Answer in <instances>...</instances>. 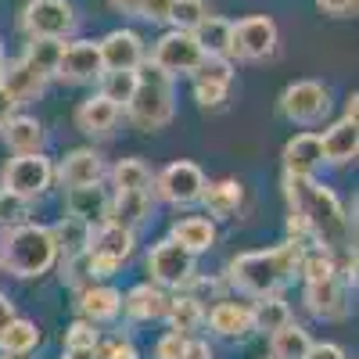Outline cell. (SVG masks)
<instances>
[{
    "label": "cell",
    "instance_id": "cell-1",
    "mask_svg": "<svg viewBox=\"0 0 359 359\" xmlns=\"http://www.w3.org/2000/svg\"><path fill=\"white\" fill-rule=\"evenodd\" d=\"M284 198H287V216H298L302 226L309 230V241L334 252L348 255L355 252V216L345 212V205L331 187H323L316 176H287L284 172Z\"/></svg>",
    "mask_w": 359,
    "mask_h": 359
},
{
    "label": "cell",
    "instance_id": "cell-2",
    "mask_svg": "<svg viewBox=\"0 0 359 359\" xmlns=\"http://www.w3.org/2000/svg\"><path fill=\"white\" fill-rule=\"evenodd\" d=\"M306 245H294L284 241L277 248H262V252H241L230 269H226V280L248 294V298H266V294H277L284 284H291L298 277V259H302Z\"/></svg>",
    "mask_w": 359,
    "mask_h": 359
},
{
    "label": "cell",
    "instance_id": "cell-3",
    "mask_svg": "<svg viewBox=\"0 0 359 359\" xmlns=\"http://www.w3.org/2000/svg\"><path fill=\"white\" fill-rule=\"evenodd\" d=\"M57 245L50 226L43 223H22L11 230H0V269L18 280H40L57 266Z\"/></svg>",
    "mask_w": 359,
    "mask_h": 359
},
{
    "label": "cell",
    "instance_id": "cell-4",
    "mask_svg": "<svg viewBox=\"0 0 359 359\" xmlns=\"http://www.w3.org/2000/svg\"><path fill=\"white\" fill-rule=\"evenodd\" d=\"M123 115L140 130V133H158L172 123L176 115V90L172 79L165 72H158L155 65H140L137 69V90L130 104L123 108Z\"/></svg>",
    "mask_w": 359,
    "mask_h": 359
},
{
    "label": "cell",
    "instance_id": "cell-5",
    "mask_svg": "<svg viewBox=\"0 0 359 359\" xmlns=\"http://www.w3.org/2000/svg\"><path fill=\"white\" fill-rule=\"evenodd\" d=\"M137 252V233L118 226V223H97L90 233V248H86V269L90 280H108L123 269Z\"/></svg>",
    "mask_w": 359,
    "mask_h": 359
},
{
    "label": "cell",
    "instance_id": "cell-6",
    "mask_svg": "<svg viewBox=\"0 0 359 359\" xmlns=\"http://www.w3.org/2000/svg\"><path fill=\"white\" fill-rule=\"evenodd\" d=\"M54 187V162L40 155H15L0 169V191L15 194L22 201H36Z\"/></svg>",
    "mask_w": 359,
    "mask_h": 359
},
{
    "label": "cell",
    "instance_id": "cell-7",
    "mask_svg": "<svg viewBox=\"0 0 359 359\" xmlns=\"http://www.w3.org/2000/svg\"><path fill=\"white\" fill-rule=\"evenodd\" d=\"M280 47V29L269 15L230 22V62H269Z\"/></svg>",
    "mask_w": 359,
    "mask_h": 359
},
{
    "label": "cell",
    "instance_id": "cell-8",
    "mask_svg": "<svg viewBox=\"0 0 359 359\" xmlns=\"http://www.w3.org/2000/svg\"><path fill=\"white\" fill-rule=\"evenodd\" d=\"M79 25L72 0H29L22 11V29L29 40H69Z\"/></svg>",
    "mask_w": 359,
    "mask_h": 359
},
{
    "label": "cell",
    "instance_id": "cell-9",
    "mask_svg": "<svg viewBox=\"0 0 359 359\" xmlns=\"http://www.w3.org/2000/svg\"><path fill=\"white\" fill-rule=\"evenodd\" d=\"M147 273H151V284H158L162 291H169V287L184 291L187 280L198 273V255H191L184 245H176L172 237H162L147 252Z\"/></svg>",
    "mask_w": 359,
    "mask_h": 359
},
{
    "label": "cell",
    "instance_id": "cell-10",
    "mask_svg": "<svg viewBox=\"0 0 359 359\" xmlns=\"http://www.w3.org/2000/svg\"><path fill=\"white\" fill-rule=\"evenodd\" d=\"M205 172L201 165L180 158V162H169L155 180H151V194L155 201H165V205H176V208H187L194 201H201V191H205Z\"/></svg>",
    "mask_w": 359,
    "mask_h": 359
},
{
    "label": "cell",
    "instance_id": "cell-11",
    "mask_svg": "<svg viewBox=\"0 0 359 359\" xmlns=\"http://www.w3.org/2000/svg\"><path fill=\"white\" fill-rule=\"evenodd\" d=\"M331 111V90L316 79H298L280 94V115L294 126H316Z\"/></svg>",
    "mask_w": 359,
    "mask_h": 359
},
{
    "label": "cell",
    "instance_id": "cell-12",
    "mask_svg": "<svg viewBox=\"0 0 359 359\" xmlns=\"http://www.w3.org/2000/svg\"><path fill=\"white\" fill-rule=\"evenodd\" d=\"M144 62L155 65L158 72H165L169 79H176V76H194V69L205 62V54H201L194 33L169 29V33L151 47V57H144Z\"/></svg>",
    "mask_w": 359,
    "mask_h": 359
},
{
    "label": "cell",
    "instance_id": "cell-13",
    "mask_svg": "<svg viewBox=\"0 0 359 359\" xmlns=\"http://www.w3.org/2000/svg\"><path fill=\"white\" fill-rule=\"evenodd\" d=\"M104 72L101 65V50L94 40H69L62 47V57H57L54 79H62L69 86H83V83H97Z\"/></svg>",
    "mask_w": 359,
    "mask_h": 359
},
{
    "label": "cell",
    "instance_id": "cell-14",
    "mask_svg": "<svg viewBox=\"0 0 359 359\" xmlns=\"http://www.w3.org/2000/svg\"><path fill=\"white\" fill-rule=\"evenodd\" d=\"M191 86L201 108H223L233 90V62L230 57H205L191 76Z\"/></svg>",
    "mask_w": 359,
    "mask_h": 359
},
{
    "label": "cell",
    "instance_id": "cell-15",
    "mask_svg": "<svg viewBox=\"0 0 359 359\" xmlns=\"http://www.w3.org/2000/svg\"><path fill=\"white\" fill-rule=\"evenodd\" d=\"M104 176H108V162H104V155L97 151V147H76V151H69L62 162L54 165V180L65 191L101 184Z\"/></svg>",
    "mask_w": 359,
    "mask_h": 359
},
{
    "label": "cell",
    "instance_id": "cell-16",
    "mask_svg": "<svg viewBox=\"0 0 359 359\" xmlns=\"http://www.w3.org/2000/svg\"><path fill=\"white\" fill-rule=\"evenodd\" d=\"M302 302H306V309H309L316 320H323V323L345 320L348 309H352L348 287H345V280H338V277H331V280H309V284L302 287Z\"/></svg>",
    "mask_w": 359,
    "mask_h": 359
},
{
    "label": "cell",
    "instance_id": "cell-17",
    "mask_svg": "<svg viewBox=\"0 0 359 359\" xmlns=\"http://www.w3.org/2000/svg\"><path fill=\"white\" fill-rule=\"evenodd\" d=\"M104 72H137L144 65V40L133 29H111L104 40H97Z\"/></svg>",
    "mask_w": 359,
    "mask_h": 359
},
{
    "label": "cell",
    "instance_id": "cell-18",
    "mask_svg": "<svg viewBox=\"0 0 359 359\" xmlns=\"http://www.w3.org/2000/svg\"><path fill=\"white\" fill-rule=\"evenodd\" d=\"M205 323L208 331L223 341H248L255 334V323H252V306L245 302H230V298H219L212 309H205Z\"/></svg>",
    "mask_w": 359,
    "mask_h": 359
},
{
    "label": "cell",
    "instance_id": "cell-19",
    "mask_svg": "<svg viewBox=\"0 0 359 359\" xmlns=\"http://www.w3.org/2000/svg\"><path fill=\"white\" fill-rule=\"evenodd\" d=\"M0 140L11 155H40L47 144V130L36 115L25 111H11L4 123H0Z\"/></svg>",
    "mask_w": 359,
    "mask_h": 359
},
{
    "label": "cell",
    "instance_id": "cell-20",
    "mask_svg": "<svg viewBox=\"0 0 359 359\" xmlns=\"http://www.w3.org/2000/svg\"><path fill=\"white\" fill-rule=\"evenodd\" d=\"M76 313L86 323H115L123 313V291H115L111 284H86L83 291H76Z\"/></svg>",
    "mask_w": 359,
    "mask_h": 359
},
{
    "label": "cell",
    "instance_id": "cell-21",
    "mask_svg": "<svg viewBox=\"0 0 359 359\" xmlns=\"http://www.w3.org/2000/svg\"><path fill=\"white\" fill-rule=\"evenodd\" d=\"M47 83H50V79H47L43 72H36L33 65L25 62V57H18V62H8L4 76H0V90L8 94V101H11L15 108L33 104L36 97H43Z\"/></svg>",
    "mask_w": 359,
    "mask_h": 359
},
{
    "label": "cell",
    "instance_id": "cell-22",
    "mask_svg": "<svg viewBox=\"0 0 359 359\" xmlns=\"http://www.w3.org/2000/svg\"><path fill=\"white\" fill-rule=\"evenodd\" d=\"M118 118H123V108L111 104L101 94H94V97L79 101V108H76V130L86 133V137H94V140H104V137L115 133Z\"/></svg>",
    "mask_w": 359,
    "mask_h": 359
},
{
    "label": "cell",
    "instance_id": "cell-23",
    "mask_svg": "<svg viewBox=\"0 0 359 359\" xmlns=\"http://www.w3.org/2000/svg\"><path fill=\"white\" fill-rule=\"evenodd\" d=\"M155 205H158V201H155L151 191H115V194H111V212H108V219L137 233L144 223H151Z\"/></svg>",
    "mask_w": 359,
    "mask_h": 359
},
{
    "label": "cell",
    "instance_id": "cell-24",
    "mask_svg": "<svg viewBox=\"0 0 359 359\" xmlns=\"http://www.w3.org/2000/svg\"><path fill=\"white\" fill-rule=\"evenodd\" d=\"M65 212L97 226V223H108V212H111V194L108 187L101 184H90V187H72L65 191Z\"/></svg>",
    "mask_w": 359,
    "mask_h": 359
},
{
    "label": "cell",
    "instance_id": "cell-25",
    "mask_svg": "<svg viewBox=\"0 0 359 359\" xmlns=\"http://www.w3.org/2000/svg\"><path fill=\"white\" fill-rule=\"evenodd\" d=\"M165 309H169V291H162L158 284H137L123 294V313L133 320V323H155V320H165Z\"/></svg>",
    "mask_w": 359,
    "mask_h": 359
},
{
    "label": "cell",
    "instance_id": "cell-26",
    "mask_svg": "<svg viewBox=\"0 0 359 359\" xmlns=\"http://www.w3.org/2000/svg\"><path fill=\"white\" fill-rule=\"evenodd\" d=\"M320 147H323V162L327 165H348L359 155V126L352 118H338L320 133Z\"/></svg>",
    "mask_w": 359,
    "mask_h": 359
},
{
    "label": "cell",
    "instance_id": "cell-27",
    "mask_svg": "<svg viewBox=\"0 0 359 359\" xmlns=\"http://www.w3.org/2000/svg\"><path fill=\"white\" fill-rule=\"evenodd\" d=\"M201 205H205V216L212 223H226L241 212L245 205V187L237 180H216V184H205L201 191Z\"/></svg>",
    "mask_w": 359,
    "mask_h": 359
},
{
    "label": "cell",
    "instance_id": "cell-28",
    "mask_svg": "<svg viewBox=\"0 0 359 359\" xmlns=\"http://www.w3.org/2000/svg\"><path fill=\"white\" fill-rule=\"evenodd\" d=\"M323 165L320 133H294L284 144V172L287 176H313Z\"/></svg>",
    "mask_w": 359,
    "mask_h": 359
},
{
    "label": "cell",
    "instance_id": "cell-29",
    "mask_svg": "<svg viewBox=\"0 0 359 359\" xmlns=\"http://www.w3.org/2000/svg\"><path fill=\"white\" fill-rule=\"evenodd\" d=\"M40 341H43L40 327L25 316H15L4 331H0V355L4 359H29L40 348Z\"/></svg>",
    "mask_w": 359,
    "mask_h": 359
},
{
    "label": "cell",
    "instance_id": "cell-30",
    "mask_svg": "<svg viewBox=\"0 0 359 359\" xmlns=\"http://www.w3.org/2000/svg\"><path fill=\"white\" fill-rule=\"evenodd\" d=\"M165 320H169V331L184 334V338H194V331L205 323V306H201V298H198V294H191V291L169 294Z\"/></svg>",
    "mask_w": 359,
    "mask_h": 359
},
{
    "label": "cell",
    "instance_id": "cell-31",
    "mask_svg": "<svg viewBox=\"0 0 359 359\" xmlns=\"http://www.w3.org/2000/svg\"><path fill=\"white\" fill-rule=\"evenodd\" d=\"M172 241L176 245H184L191 255H201L216 245V223L212 219H205V216H184V219H176L172 223Z\"/></svg>",
    "mask_w": 359,
    "mask_h": 359
},
{
    "label": "cell",
    "instance_id": "cell-32",
    "mask_svg": "<svg viewBox=\"0 0 359 359\" xmlns=\"http://www.w3.org/2000/svg\"><path fill=\"white\" fill-rule=\"evenodd\" d=\"M90 233H94V226L76 219V216H62L54 226H50V237L57 245V255L62 259H76V255H86L90 248Z\"/></svg>",
    "mask_w": 359,
    "mask_h": 359
},
{
    "label": "cell",
    "instance_id": "cell-33",
    "mask_svg": "<svg viewBox=\"0 0 359 359\" xmlns=\"http://www.w3.org/2000/svg\"><path fill=\"white\" fill-rule=\"evenodd\" d=\"M309 345H313V338H309V331L302 323H284L280 331H273L269 334V359H306L309 355Z\"/></svg>",
    "mask_w": 359,
    "mask_h": 359
},
{
    "label": "cell",
    "instance_id": "cell-34",
    "mask_svg": "<svg viewBox=\"0 0 359 359\" xmlns=\"http://www.w3.org/2000/svg\"><path fill=\"white\" fill-rule=\"evenodd\" d=\"M194 40L205 57H230V18L205 15L201 25L194 29Z\"/></svg>",
    "mask_w": 359,
    "mask_h": 359
},
{
    "label": "cell",
    "instance_id": "cell-35",
    "mask_svg": "<svg viewBox=\"0 0 359 359\" xmlns=\"http://www.w3.org/2000/svg\"><path fill=\"white\" fill-rule=\"evenodd\" d=\"M252 323H255V334H273L280 331L284 323H291V306L284 302L280 294H266L252 302Z\"/></svg>",
    "mask_w": 359,
    "mask_h": 359
},
{
    "label": "cell",
    "instance_id": "cell-36",
    "mask_svg": "<svg viewBox=\"0 0 359 359\" xmlns=\"http://www.w3.org/2000/svg\"><path fill=\"white\" fill-rule=\"evenodd\" d=\"M338 273H341V266H338L334 252H327L320 245H306L302 248V259H298V277H302L306 284L309 280H331Z\"/></svg>",
    "mask_w": 359,
    "mask_h": 359
},
{
    "label": "cell",
    "instance_id": "cell-37",
    "mask_svg": "<svg viewBox=\"0 0 359 359\" xmlns=\"http://www.w3.org/2000/svg\"><path fill=\"white\" fill-rule=\"evenodd\" d=\"M151 169H147L144 158H123V162H115L111 169V184L115 191H151Z\"/></svg>",
    "mask_w": 359,
    "mask_h": 359
},
{
    "label": "cell",
    "instance_id": "cell-38",
    "mask_svg": "<svg viewBox=\"0 0 359 359\" xmlns=\"http://www.w3.org/2000/svg\"><path fill=\"white\" fill-rule=\"evenodd\" d=\"M62 47L65 40H29L25 43V62L33 65L36 72H43L47 79H54V69H57V57H62Z\"/></svg>",
    "mask_w": 359,
    "mask_h": 359
},
{
    "label": "cell",
    "instance_id": "cell-39",
    "mask_svg": "<svg viewBox=\"0 0 359 359\" xmlns=\"http://www.w3.org/2000/svg\"><path fill=\"white\" fill-rule=\"evenodd\" d=\"M133 90H137V72H101V79H97V94L118 108L130 104Z\"/></svg>",
    "mask_w": 359,
    "mask_h": 359
},
{
    "label": "cell",
    "instance_id": "cell-40",
    "mask_svg": "<svg viewBox=\"0 0 359 359\" xmlns=\"http://www.w3.org/2000/svg\"><path fill=\"white\" fill-rule=\"evenodd\" d=\"M208 15L205 8V0H172V8H169V22L172 29H180V33H194V29L201 25V18Z\"/></svg>",
    "mask_w": 359,
    "mask_h": 359
},
{
    "label": "cell",
    "instance_id": "cell-41",
    "mask_svg": "<svg viewBox=\"0 0 359 359\" xmlns=\"http://www.w3.org/2000/svg\"><path fill=\"white\" fill-rule=\"evenodd\" d=\"M101 341V331L86 320H72V327L65 331V352H94Z\"/></svg>",
    "mask_w": 359,
    "mask_h": 359
},
{
    "label": "cell",
    "instance_id": "cell-42",
    "mask_svg": "<svg viewBox=\"0 0 359 359\" xmlns=\"http://www.w3.org/2000/svg\"><path fill=\"white\" fill-rule=\"evenodd\" d=\"M22 223H29V201L0 191V230H11V226H22Z\"/></svg>",
    "mask_w": 359,
    "mask_h": 359
},
{
    "label": "cell",
    "instance_id": "cell-43",
    "mask_svg": "<svg viewBox=\"0 0 359 359\" xmlns=\"http://www.w3.org/2000/svg\"><path fill=\"white\" fill-rule=\"evenodd\" d=\"M94 359H140V352L130 338H101L94 348Z\"/></svg>",
    "mask_w": 359,
    "mask_h": 359
},
{
    "label": "cell",
    "instance_id": "cell-44",
    "mask_svg": "<svg viewBox=\"0 0 359 359\" xmlns=\"http://www.w3.org/2000/svg\"><path fill=\"white\" fill-rule=\"evenodd\" d=\"M62 262V280L76 291H83L86 284H94L90 280V269H86V255H76V259H57Z\"/></svg>",
    "mask_w": 359,
    "mask_h": 359
},
{
    "label": "cell",
    "instance_id": "cell-45",
    "mask_svg": "<svg viewBox=\"0 0 359 359\" xmlns=\"http://www.w3.org/2000/svg\"><path fill=\"white\" fill-rule=\"evenodd\" d=\"M184 345H187L184 334L169 331V334H162V338L155 341V359H180V355H184Z\"/></svg>",
    "mask_w": 359,
    "mask_h": 359
},
{
    "label": "cell",
    "instance_id": "cell-46",
    "mask_svg": "<svg viewBox=\"0 0 359 359\" xmlns=\"http://www.w3.org/2000/svg\"><path fill=\"white\" fill-rule=\"evenodd\" d=\"M169 8H172V0H144L140 18L144 22H155V25H165L169 22Z\"/></svg>",
    "mask_w": 359,
    "mask_h": 359
},
{
    "label": "cell",
    "instance_id": "cell-47",
    "mask_svg": "<svg viewBox=\"0 0 359 359\" xmlns=\"http://www.w3.org/2000/svg\"><path fill=\"white\" fill-rule=\"evenodd\" d=\"M316 8H320L323 15H334V18H348V15H355L359 0H316Z\"/></svg>",
    "mask_w": 359,
    "mask_h": 359
},
{
    "label": "cell",
    "instance_id": "cell-48",
    "mask_svg": "<svg viewBox=\"0 0 359 359\" xmlns=\"http://www.w3.org/2000/svg\"><path fill=\"white\" fill-rule=\"evenodd\" d=\"M306 359H345V348L334 345V341H313Z\"/></svg>",
    "mask_w": 359,
    "mask_h": 359
},
{
    "label": "cell",
    "instance_id": "cell-49",
    "mask_svg": "<svg viewBox=\"0 0 359 359\" xmlns=\"http://www.w3.org/2000/svg\"><path fill=\"white\" fill-rule=\"evenodd\" d=\"M180 359H216V352H212V345H208L205 338H187L184 355Z\"/></svg>",
    "mask_w": 359,
    "mask_h": 359
},
{
    "label": "cell",
    "instance_id": "cell-50",
    "mask_svg": "<svg viewBox=\"0 0 359 359\" xmlns=\"http://www.w3.org/2000/svg\"><path fill=\"white\" fill-rule=\"evenodd\" d=\"M108 4L118 15H130V18H140V11H144V0H108Z\"/></svg>",
    "mask_w": 359,
    "mask_h": 359
},
{
    "label": "cell",
    "instance_id": "cell-51",
    "mask_svg": "<svg viewBox=\"0 0 359 359\" xmlns=\"http://www.w3.org/2000/svg\"><path fill=\"white\" fill-rule=\"evenodd\" d=\"M15 316H18V313H15V302H11L4 291H0V331H4V327H8Z\"/></svg>",
    "mask_w": 359,
    "mask_h": 359
},
{
    "label": "cell",
    "instance_id": "cell-52",
    "mask_svg": "<svg viewBox=\"0 0 359 359\" xmlns=\"http://www.w3.org/2000/svg\"><path fill=\"white\" fill-rule=\"evenodd\" d=\"M355 111H359V97L348 94V101H345V115H341V118H352V123H355Z\"/></svg>",
    "mask_w": 359,
    "mask_h": 359
},
{
    "label": "cell",
    "instance_id": "cell-53",
    "mask_svg": "<svg viewBox=\"0 0 359 359\" xmlns=\"http://www.w3.org/2000/svg\"><path fill=\"white\" fill-rule=\"evenodd\" d=\"M11 111H15V104L8 101V94H4V90H0V123H4V118H8Z\"/></svg>",
    "mask_w": 359,
    "mask_h": 359
},
{
    "label": "cell",
    "instance_id": "cell-54",
    "mask_svg": "<svg viewBox=\"0 0 359 359\" xmlns=\"http://www.w3.org/2000/svg\"><path fill=\"white\" fill-rule=\"evenodd\" d=\"M62 359H94V352H65Z\"/></svg>",
    "mask_w": 359,
    "mask_h": 359
},
{
    "label": "cell",
    "instance_id": "cell-55",
    "mask_svg": "<svg viewBox=\"0 0 359 359\" xmlns=\"http://www.w3.org/2000/svg\"><path fill=\"white\" fill-rule=\"evenodd\" d=\"M4 69H8V54H4V43H0V76H4Z\"/></svg>",
    "mask_w": 359,
    "mask_h": 359
},
{
    "label": "cell",
    "instance_id": "cell-56",
    "mask_svg": "<svg viewBox=\"0 0 359 359\" xmlns=\"http://www.w3.org/2000/svg\"><path fill=\"white\" fill-rule=\"evenodd\" d=\"M0 359H4V355H0Z\"/></svg>",
    "mask_w": 359,
    "mask_h": 359
}]
</instances>
